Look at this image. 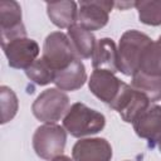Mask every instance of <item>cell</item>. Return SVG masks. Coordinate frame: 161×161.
<instances>
[{
    "instance_id": "6da1fadb",
    "label": "cell",
    "mask_w": 161,
    "mask_h": 161,
    "mask_svg": "<svg viewBox=\"0 0 161 161\" xmlns=\"http://www.w3.org/2000/svg\"><path fill=\"white\" fill-rule=\"evenodd\" d=\"M106 126V117L86 106L84 103L77 102L70 106L63 118V127L65 131L77 138L96 135L101 132Z\"/></svg>"
},
{
    "instance_id": "7a4b0ae2",
    "label": "cell",
    "mask_w": 161,
    "mask_h": 161,
    "mask_svg": "<svg viewBox=\"0 0 161 161\" xmlns=\"http://www.w3.org/2000/svg\"><path fill=\"white\" fill-rule=\"evenodd\" d=\"M152 43V39L138 30L131 29L122 34L118 44V70L125 75H133L140 65L143 50Z\"/></svg>"
},
{
    "instance_id": "3957f363",
    "label": "cell",
    "mask_w": 161,
    "mask_h": 161,
    "mask_svg": "<svg viewBox=\"0 0 161 161\" xmlns=\"http://www.w3.org/2000/svg\"><path fill=\"white\" fill-rule=\"evenodd\" d=\"M67 143V131L57 123L39 126L33 135V148L35 153L47 161L60 156Z\"/></svg>"
},
{
    "instance_id": "277c9868",
    "label": "cell",
    "mask_w": 161,
    "mask_h": 161,
    "mask_svg": "<svg viewBox=\"0 0 161 161\" xmlns=\"http://www.w3.org/2000/svg\"><path fill=\"white\" fill-rule=\"evenodd\" d=\"M69 97L58 88H49L42 92L33 102L34 117L45 123H55L69 109Z\"/></svg>"
},
{
    "instance_id": "5b68a950",
    "label": "cell",
    "mask_w": 161,
    "mask_h": 161,
    "mask_svg": "<svg viewBox=\"0 0 161 161\" xmlns=\"http://www.w3.org/2000/svg\"><path fill=\"white\" fill-rule=\"evenodd\" d=\"M42 58L55 73L78 59L68 35L62 31H53L45 38Z\"/></svg>"
},
{
    "instance_id": "8992f818",
    "label": "cell",
    "mask_w": 161,
    "mask_h": 161,
    "mask_svg": "<svg viewBox=\"0 0 161 161\" xmlns=\"http://www.w3.org/2000/svg\"><path fill=\"white\" fill-rule=\"evenodd\" d=\"M150 104L151 102L145 94L133 89L127 83H123L119 93L109 107L117 111L125 122L132 123Z\"/></svg>"
},
{
    "instance_id": "52a82bcc",
    "label": "cell",
    "mask_w": 161,
    "mask_h": 161,
    "mask_svg": "<svg viewBox=\"0 0 161 161\" xmlns=\"http://www.w3.org/2000/svg\"><path fill=\"white\" fill-rule=\"evenodd\" d=\"M1 47L9 65L15 69L29 68L36 60L40 52L38 43L26 36L1 43Z\"/></svg>"
},
{
    "instance_id": "ba28073f",
    "label": "cell",
    "mask_w": 161,
    "mask_h": 161,
    "mask_svg": "<svg viewBox=\"0 0 161 161\" xmlns=\"http://www.w3.org/2000/svg\"><path fill=\"white\" fill-rule=\"evenodd\" d=\"M114 6L113 1L108 0H88L80 1L78 9V24L89 31L99 30L107 25L109 11Z\"/></svg>"
},
{
    "instance_id": "9c48e42d",
    "label": "cell",
    "mask_w": 161,
    "mask_h": 161,
    "mask_svg": "<svg viewBox=\"0 0 161 161\" xmlns=\"http://www.w3.org/2000/svg\"><path fill=\"white\" fill-rule=\"evenodd\" d=\"M0 31L1 43L25 38L26 30L21 21V8L14 0L0 1Z\"/></svg>"
},
{
    "instance_id": "30bf717a",
    "label": "cell",
    "mask_w": 161,
    "mask_h": 161,
    "mask_svg": "<svg viewBox=\"0 0 161 161\" xmlns=\"http://www.w3.org/2000/svg\"><path fill=\"white\" fill-rule=\"evenodd\" d=\"M133 130L141 138L147 140V145L155 148L161 138V107L150 104L133 122Z\"/></svg>"
},
{
    "instance_id": "8fae6325",
    "label": "cell",
    "mask_w": 161,
    "mask_h": 161,
    "mask_svg": "<svg viewBox=\"0 0 161 161\" xmlns=\"http://www.w3.org/2000/svg\"><path fill=\"white\" fill-rule=\"evenodd\" d=\"M125 82L118 79L114 73L104 69H94L88 80L89 91L108 106L114 101Z\"/></svg>"
},
{
    "instance_id": "7c38bea8",
    "label": "cell",
    "mask_w": 161,
    "mask_h": 161,
    "mask_svg": "<svg viewBox=\"0 0 161 161\" xmlns=\"http://www.w3.org/2000/svg\"><path fill=\"white\" fill-rule=\"evenodd\" d=\"M74 161H111L112 147L106 138H80L72 148Z\"/></svg>"
},
{
    "instance_id": "4fadbf2b",
    "label": "cell",
    "mask_w": 161,
    "mask_h": 161,
    "mask_svg": "<svg viewBox=\"0 0 161 161\" xmlns=\"http://www.w3.org/2000/svg\"><path fill=\"white\" fill-rule=\"evenodd\" d=\"M92 67L93 69H104L112 73L119 72L117 48L111 38H102L97 40L92 54Z\"/></svg>"
},
{
    "instance_id": "5bb4252c",
    "label": "cell",
    "mask_w": 161,
    "mask_h": 161,
    "mask_svg": "<svg viewBox=\"0 0 161 161\" xmlns=\"http://www.w3.org/2000/svg\"><path fill=\"white\" fill-rule=\"evenodd\" d=\"M87 80V72L84 64L80 62V59H75L72 64H69L67 68L59 70L55 73L54 84L60 91H77Z\"/></svg>"
},
{
    "instance_id": "9a60e30c",
    "label": "cell",
    "mask_w": 161,
    "mask_h": 161,
    "mask_svg": "<svg viewBox=\"0 0 161 161\" xmlns=\"http://www.w3.org/2000/svg\"><path fill=\"white\" fill-rule=\"evenodd\" d=\"M47 14L55 26L60 29L70 28L78 20L77 3L69 0L47 3Z\"/></svg>"
},
{
    "instance_id": "2e32d148",
    "label": "cell",
    "mask_w": 161,
    "mask_h": 161,
    "mask_svg": "<svg viewBox=\"0 0 161 161\" xmlns=\"http://www.w3.org/2000/svg\"><path fill=\"white\" fill-rule=\"evenodd\" d=\"M68 38L75 50L78 59L92 58L96 47V36L92 31L80 26L78 23L68 28Z\"/></svg>"
},
{
    "instance_id": "e0dca14e",
    "label": "cell",
    "mask_w": 161,
    "mask_h": 161,
    "mask_svg": "<svg viewBox=\"0 0 161 161\" xmlns=\"http://www.w3.org/2000/svg\"><path fill=\"white\" fill-rule=\"evenodd\" d=\"M131 87L145 94L150 102L161 99V75H150L137 72L132 75Z\"/></svg>"
},
{
    "instance_id": "ac0fdd59",
    "label": "cell",
    "mask_w": 161,
    "mask_h": 161,
    "mask_svg": "<svg viewBox=\"0 0 161 161\" xmlns=\"http://www.w3.org/2000/svg\"><path fill=\"white\" fill-rule=\"evenodd\" d=\"M137 72L150 75H161V42L156 40L147 45L142 53Z\"/></svg>"
},
{
    "instance_id": "d6986e66",
    "label": "cell",
    "mask_w": 161,
    "mask_h": 161,
    "mask_svg": "<svg viewBox=\"0 0 161 161\" xmlns=\"http://www.w3.org/2000/svg\"><path fill=\"white\" fill-rule=\"evenodd\" d=\"M141 23L151 26L161 25V0H141L135 3Z\"/></svg>"
},
{
    "instance_id": "ffe728a7",
    "label": "cell",
    "mask_w": 161,
    "mask_h": 161,
    "mask_svg": "<svg viewBox=\"0 0 161 161\" xmlns=\"http://www.w3.org/2000/svg\"><path fill=\"white\" fill-rule=\"evenodd\" d=\"M25 74L31 82L38 86H47L54 82L55 78V72L48 65V63L43 58L36 59L29 68H26Z\"/></svg>"
},
{
    "instance_id": "44dd1931",
    "label": "cell",
    "mask_w": 161,
    "mask_h": 161,
    "mask_svg": "<svg viewBox=\"0 0 161 161\" xmlns=\"http://www.w3.org/2000/svg\"><path fill=\"white\" fill-rule=\"evenodd\" d=\"M0 103H1V123H6L11 121L19 108L18 97L14 91L6 86L0 87Z\"/></svg>"
},
{
    "instance_id": "7402d4cb",
    "label": "cell",
    "mask_w": 161,
    "mask_h": 161,
    "mask_svg": "<svg viewBox=\"0 0 161 161\" xmlns=\"http://www.w3.org/2000/svg\"><path fill=\"white\" fill-rule=\"evenodd\" d=\"M135 3L136 1H133V3H116L114 5L119 9H123V8H128V6H135Z\"/></svg>"
},
{
    "instance_id": "603a6c76",
    "label": "cell",
    "mask_w": 161,
    "mask_h": 161,
    "mask_svg": "<svg viewBox=\"0 0 161 161\" xmlns=\"http://www.w3.org/2000/svg\"><path fill=\"white\" fill-rule=\"evenodd\" d=\"M52 161H73V160H70V157H68V156H64V155H60V156H58V157H55V158H53Z\"/></svg>"
},
{
    "instance_id": "cb8c5ba5",
    "label": "cell",
    "mask_w": 161,
    "mask_h": 161,
    "mask_svg": "<svg viewBox=\"0 0 161 161\" xmlns=\"http://www.w3.org/2000/svg\"><path fill=\"white\" fill-rule=\"evenodd\" d=\"M156 147H157V148H158V151L161 152V138H160V141L157 142V145H156Z\"/></svg>"
},
{
    "instance_id": "d4e9b609",
    "label": "cell",
    "mask_w": 161,
    "mask_h": 161,
    "mask_svg": "<svg viewBox=\"0 0 161 161\" xmlns=\"http://www.w3.org/2000/svg\"><path fill=\"white\" fill-rule=\"evenodd\" d=\"M157 40H158V42H161V35L158 36V39H157Z\"/></svg>"
}]
</instances>
